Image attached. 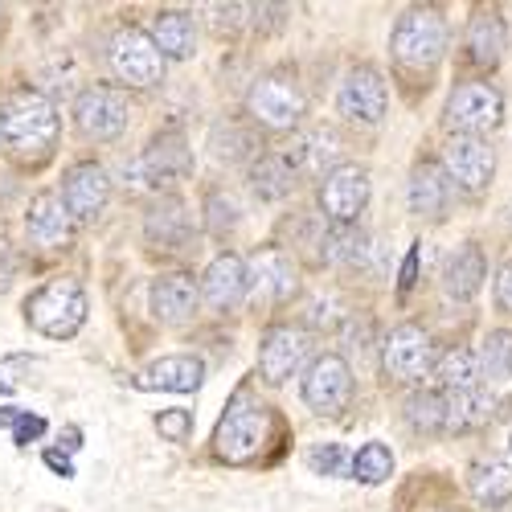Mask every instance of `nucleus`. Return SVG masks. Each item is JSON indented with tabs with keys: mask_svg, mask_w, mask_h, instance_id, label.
<instances>
[{
	"mask_svg": "<svg viewBox=\"0 0 512 512\" xmlns=\"http://www.w3.org/2000/svg\"><path fill=\"white\" fill-rule=\"evenodd\" d=\"M336 107H340V115H349L357 123H377L386 115V82H381L377 70L357 66L345 74V82H340Z\"/></svg>",
	"mask_w": 512,
	"mask_h": 512,
	"instance_id": "2eb2a0df",
	"label": "nucleus"
},
{
	"mask_svg": "<svg viewBox=\"0 0 512 512\" xmlns=\"http://www.w3.org/2000/svg\"><path fill=\"white\" fill-rule=\"evenodd\" d=\"M107 197H111L107 168L95 164V160L74 164L66 173V181H62V201H66L74 222H95L103 213V205H107Z\"/></svg>",
	"mask_w": 512,
	"mask_h": 512,
	"instance_id": "4468645a",
	"label": "nucleus"
},
{
	"mask_svg": "<svg viewBox=\"0 0 512 512\" xmlns=\"http://www.w3.org/2000/svg\"><path fill=\"white\" fill-rule=\"evenodd\" d=\"M304 402L316 410V414H340L353 398V369L340 361L336 353H324L308 365L304 373Z\"/></svg>",
	"mask_w": 512,
	"mask_h": 512,
	"instance_id": "9d476101",
	"label": "nucleus"
},
{
	"mask_svg": "<svg viewBox=\"0 0 512 512\" xmlns=\"http://www.w3.org/2000/svg\"><path fill=\"white\" fill-rule=\"evenodd\" d=\"M164 54L144 29H119L111 37V70L127 87H156L164 78Z\"/></svg>",
	"mask_w": 512,
	"mask_h": 512,
	"instance_id": "423d86ee",
	"label": "nucleus"
},
{
	"mask_svg": "<svg viewBox=\"0 0 512 512\" xmlns=\"http://www.w3.org/2000/svg\"><path fill=\"white\" fill-rule=\"evenodd\" d=\"M472 492L480 504L488 508H500L508 496H512V472L504 463L488 459V463H476V472H472Z\"/></svg>",
	"mask_w": 512,
	"mask_h": 512,
	"instance_id": "c756f323",
	"label": "nucleus"
},
{
	"mask_svg": "<svg viewBox=\"0 0 512 512\" xmlns=\"http://www.w3.org/2000/svg\"><path fill=\"white\" fill-rule=\"evenodd\" d=\"M406 422L426 435L447 431V394H414L406 402Z\"/></svg>",
	"mask_w": 512,
	"mask_h": 512,
	"instance_id": "7c9ffc66",
	"label": "nucleus"
},
{
	"mask_svg": "<svg viewBox=\"0 0 512 512\" xmlns=\"http://www.w3.org/2000/svg\"><path fill=\"white\" fill-rule=\"evenodd\" d=\"M193 168V152H189V144H185V136L181 132H164V136H156L148 148H144V156L132 164V177H136V185H173V181H181L185 173Z\"/></svg>",
	"mask_w": 512,
	"mask_h": 512,
	"instance_id": "f8f14e48",
	"label": "nucleus"
},
{
	"mask_svg": "<svg viewBox=\"0 0 512 512\" xmlns=\"http://www.w3.org/2000/svg\"><path fill=\"white\" fill-rule=\"evenodd\" d=\"M46 463L54 467V472H62V476H74V463H70L62 451H46Z\"/></svg>",
	"mask_w": 512,
	"mask_h": 512,
	"instance_id": "58836bf2",
	"label": "nucleus"
},
{
	"mask_svg": "<svg viewBox=\"0 0 512 512\" xmlns=\"http://www.w3.org/2000/svg\"><path fill=\"white\" fill-rule=\"evenodd\" d=\"M246 275H250L254 300H287L295 291V271L287 263V254H279V250H259L246 263Z\"/></svg>",
	"mask_w": 512,
	"mask_h": 512,
	"instance_id": "4be33fe9",
	"label": "nucleus"
},
{
	"mask_svg": "<svg viewBox=\"0 0 512 512\" xmlns=\"http://www.w3.org/2000/svg\"><path fill=\"white\" fill-rule=\"evenodd\" d=\"M353 476L361 484H381L394 476V455L386 443H365L357 455H353Z\"/></svg>",
	"mask_w": 512,
	"mask_h": 512,
	"instance_id": "2f4dec72",
	"label": "nucleus"
},
{
	"mask_svg": "<svg viewBox=\"0 0 512 512\" xmlns=\"http://www.w3.org/2000/svg\"><path fill=\"white\" fill-rule=\"evenodd\" d=\"M447 197H451V181L439 164H418L414 177H410V209L418 218H443L447 209Z\"/></svg>",
	"mask_w": 512,
	"mask_h": 512,
	"instance_id": "b1692460",
	"label": "nucleus"
},
{
	"mask_svg": "<svg viewBox=\"0 0 512 512\" xmlns=\"http://www.w3.org/2000/svg\"><path fill=\"white\" fill-rule=\"evenodd\" d=\"M189 234H193V218H189L185 201L164 197V201H156V205L148 209L144 238H148L152 246H160V250H185Z\"/></svg>",
	"mask_w": 512,
	"mask_h": 512,
	"instance_id": "412c9836",
	"label": "nucleus"
},
{
	"mask_svg": "<svg viewBox=\"0 0 512 512\" xmlns=\"http://www.w3.org/2000/svg\"><path fill=\"white\" fill-rule=\"evenodd\" d=\"M480 365L488 381H508L512 377V332H488L484 349H480Z\"/></svg>",
	"mask_w": 512,
	"mask_h": 512,
	"instance_id": "473e14b6",
	"label": "nucleus"
},
{
	"mask_svg": "<svg viewBox=\"0 0 512 512\" xmlns=\"http://www.w3.org/2000/svg\"><path fill=\"white\" fill-rule=\"evenodd\" d=\"M496 300H500V308L504 312H512V263L500 271V279H496Z\"/></svg>",
	"mask_w": 512,
	"mask_h": 512,
	"instance_id": "4c0bfd02",
	"label": "nucleus"
},
{
	"mask_svg": "<svg viewBox=\"0 0 512 512\" xmlns=\"http://www.w3.org/2000/svg\"><path fill=\"white\" fill-rule=\"evenodd\" d=\"M205 226H209V234H218V238H226L234 226H238V205H234V197H226V193H209L205 197Z\"/></svg>",
	"mask_w": 512,
	"mask_h": 512,
	"instance_id": "f704fd0d",
	"label": "nucleus"
},
{
	"mask_svg": "<svg viewBox=\"0 0 512 512\" xmlns=\"http://www.w3.org/2000/svg\"><path fill=\"white\" fill-rule=\"evenodd\" d=\"M267 431H271V414L263 402H254L246 390H238L218 422V431H213V451L218 459L242 467V463H254L267 443Z\"/></svg>",
	"mask_w": 512,
	"mask_h": 512,
	"instance_id": "f257e3e1",
	"label": "nucleus"
},
{
	"mask_svg": "<svg viewBox=\"0 0 512 512\" xmlns=\"http://www.w3.org/2000/svg\"><path fill=\"white\" fill-rule=\"evenodd\" d=\"M87 291L78 279H50L41 291L25 300V320L33 332L50 340H70L82 324H87Z\"/></svg>",
	"mask_w": 512,
	"mask_h": 512,
	"instance_id": "f03ea898",
	"label": "nucleus"
},
{
	"mask_svg": "<svg viewBox=\"0 0 512 512\" xmlns=\"http://www.w3.org/2000/svg\"><path fill=\"white\" fill-rule=\"evenodd\" d=\"M0 140H5V107H0Z\"/></svg>",
	"mask_w": 512,
	"mask_h": 512,
	"instance_id": "79ce46f5",
	"label": "nucleus"
},
{
	"mask_svg": "<svg viewBox=\"0 0 512 512\" xmlns=\"http://www.w3.org/2000/svg\"><path fill=\"white\" fill-rule=\"evenodd\" d=\"M308 463H312V472H324V476H345V472H353L349 451L336 447V443L312 447V451H308Z\"/></svg>",
	"mask_w": 512,
	"mask_h": 512,
	"instance_id": "c9c22d12",
	"label": "nucleus"
},
{
	"mask_svg": "<svg viewBox=\"0 0 512 512\" xmlns=\"http://www.w3.org/2000/svg\"><path fill=\"white\" fill-rule=\"evenodd\" d=\"M246 111L267 132H291L304 119V91L291 74H263L246 95Z\"/></svg>",
	"mask_w": 512,
	"mask_h": 512,
	"instance_id": "39448f33",
	"label": "nucleus"
},
{
	"mask_svg": "<svg viewBox=\"0 0 512 512\" xmlns=\"http://www.w3.org/2000/svg\"><path fill=\"white\" fill-rule=\"evenodd\" d=\"M250 291V275H246V263L238 254H218L205 275H201V300L213 308V312H230L246 300Z\"/></svg>",
	"mask_w": 512,
	"mask_h": 512,
	"instance_id": "dca6fc26",
	"label": "nucleus"
},
{
	"mask_svg": "<svg viewBox=\"0 0 512 512\" xmlns=\"http://www.w3.org/2000/svg\"><path fill=\"white\" fill-rule=\"evenodd\" d=\"M156 431H160L168 443H185V439L193 435V414L181 410V406L160 410V414H156Z\"/></svg>",
	"mask_w": 512,
	"mask_h": 512,
	"instance_id": "e433bc0d",
	"label": "nucleus"
},
{
	"mask_svg": "<svg viewBox=\"0 0 512 512\" xmlns=\"http://www.w3.org/2000/svg\"><path fill=\"white\" fill-rule=\"evenodd\" d=\"M250 185L263 201H279L295 185V164L287 156H279V152H263L259 160L250 164Z\"/></svg>",
	"mask_w": 512,
	"mask_h": 512,
	"instance_id": "cd10ccee",
	"label": "nucleus"
},
{
	"mask_svg": "<svg viewBox=\"0 0 512 512\" xmlns=\"http://www.w3.org/2000/svg\"><path fill=\"white\" fill-rule=\"evenodd\" d=\"M390 50L398 58V66L406 70H431L439 66L443 50H447V21L439 9H410L398 29H394V41Z\"/></svg>",
	"mask_w": 512,
	"mask_h": 512,
	"instance_id": "20e7f679",
	"label": "nucleus"
},
{
	"mask_svg": "<svg viewBox=\"0 0 512 512\" xmlns=\"http://www.w3.org/2000/svg\"><path fill=\"white\" fill-rule=\"evenodd\" d=\"M504 46H508V33H504L500 13H476L472 25H467V50H472V62L476 66H496L504 58Z\"/></svg>",
	"mask_w": 512,
	"mask_h": 512,
	"instance_id": "a878e982",
	"label": "nucleus"
},
{
	"mask_svg": "<svg viewBox=\"0 0 512 512\" xmlns=\"http://www.w3.org/2000/svg\"><path fill=\"white\" fill-rule=\"evenodd\" d=\"M443 164H447V177L467 193L488 189V181L496 173V156H492L488 140H480V136H451L443 148Z\"/></svg>",
	"mask_w": 512,
	"mask_h": 512,
	"instance_id": "ddd939ff",
	"label": "nucleus"
},
{
	"mask_svg": "<svg viewBox=\"0 0 512 512\" xmlns=\"http://www.w3.org/2000/svg\"><path fill=\"white\" fill-rule=\"evenodd\" d=\"M435 377H439L443 394H472V390H480L484 365H480V357L472 349H451L447 357H439Z\"/></svg>",
	"mask_w": 512,
	"mask_h": 512,
	"instance_id": "bb28decb",
	"label": "nucleus"
},
{
	"mask_svg": "<svg viewBox=\"0 0 512 512\" xmlns=\"http://www.w3.org/2000/svg\"><path fill=\"white\" fill-rule=\"evenodd\" d=\"M369 201V173L361 164H340L320 185V209L328 213L332 226H353L357 213Z\"/></svg>",
	"mask_w": 512,
	"mask_h": 512,
	"instance_id": "9b49d317",
	"label": "nucleus"
},
{
	"mask_svg": "<svg viewBox=\"0 0 512 512\" xmlns=\"http://www.w3.org/2000/svg\"><path fill=\"white\" fill-rule=\"evenodd\" d=\"M504 119V99L492 82H463L447 99V127L455 136H480Z\"/></svg>",
	"mask_w": 512,
	"mask_h": 512,
	"instance_id": "0eeeda50",
	"label": "nucleus"
},
{
	"mask_svg": "<svg viewBox=\"0 0 512 512\" xmlns=\"http://www.w3.org/2000/svg\"><path fill=\"white\" fill-rule=\"evenodd\" d=\"M127 99L111 87H87L74 99V123L87 140H119L127 132Z\"/></svg>",
	"mask_w": 512,
	"mask_h": 512,
	"instance_id": "1a4fd4ad",
	"label": "nucleus"
},
{
	"mask_svg": "<svg viewBox=\"0 0 512 512\" xmlns=\"http://www.w3.org/2000/svg\"><path fill=\"white\" fill-rule=\"evenodd\" d=\"M70 230H74V218H70L62 193H41V197H33V205H29V213H25V234H29L33 246L58 250V246L70 242Z\"/></svg>",
	"mask_w": 512,
	"mask_h": 512,
	"instance_id": "a211bd4d",
	"label": "nucleus"
},
{
	"mask_svg": "<svg viewBox=\"0 0 512 512\" xmlns=\"http://www.w3.org/2000/svg\"><path fill=\"white\" fill-rule=\"evenodd\" d=\"M381 361H386V373L394 381H406V386H418L422 377L435 373V345L431 336L414 324H402L386 336V345H381Z\"/></svg>",
	"mask_w": 512,
	"mask_h": 512,
	"instance_id": "6e6552de",
	"label": "nucleus"
},
{
	"mask_svg": "<svg viewBox=\"0 0 512 512\" xmlns=\"http://www.w3.org/2000/svg\"><path fill=\"white\" fill-rule=\"evenodd\" d=\"M492 418V398L480 390L472 394H447V431H476Z\"/></svg>",
	"mask_w": 512,
	"mask_h": 512,
	"instance_id": "c85d7f7f",
	"label": "nucleus"
},
{
	"mask_svg": "<svg viewBox=\"0 0 512 512\" xmlns=\"http://www.w3.org/2000/svg\"><path fill=\"white\" fill-rule=\"evenodd\" d=\"M414 275H418V250L406 254V267H402V287H414Z\"/></svg>",
	"mask_w": 512,
	"mask_h": 512,
	"instance_id": "ea45409f",
	"label": "nucleus"
},
{
	"mask_svg": "<svg viewBox=\"0 0 512 512\" xmlns=\"http://www.w3.org/2000/svg\"><path fill=\"white\" fill-rule=\"evenodd\" d=\"M0 275H9V242H0Z\"/></svg>",
	"mask_w": 512,
	"mask_h": 512,
	"instance_id": "a19ab883",
	"label": "nucleus"
},
{
	"mask_svg": "<svg viewBox=\"0 0 512 512\" xmlns=\"http://www.w3.org/2000/svg\"><path fill=\"white\" fill-rule=\"evenodd\" d=\"M205 377V365L201 357H189V353H177V357H160L152 361L140 377L136 386L140 390H168V394H193Z\"/></svg>",
	"mask_w": 512,
	"mask_h": 512,
	"instance_id": "aec40b11",
	"label": "nucleus"
},
{
	"mask_svg": "<svg viewBox=\"0 0 512 512\" xmlns=\"http://www.w3.org/2000/svg\"><path fill=\"white\" fill-rule=\"evenodd\" d=\"M488 279V263H484V250L480 246H459L447 267H443V291L451 295V300H472V295L484 287Z\"/></svg>",
	"mask_w": 512,
	"mask_h": 512,
	"instance_id": "5701e85b",
	"label": "nucleus"
},
{
	"mask_svg": "<svg viewBox=\"0 0 512 512\" xmlns=\"http://www.w3.org/2000/svg\"><path fill=\"white\" fill-rule=\"evenodd\" d=\"M201 304V283H193V275H160L148 291V308L160 324H185Z\"/></svg>",
	"mask_w": 512,
	"mask_h": 512,
	"instance_id": "6ab92c4d",
	"label": "nucleus"
},
{
	"mask_svg": "<svg viewBox=\"0 0 512 512\" xmlns=\"http://www.w3.org/2000/svg\"><path fill=\"white\" fill-rule=\"evenodd\" d=\"M58 136V111L41 91H17L5 103V144L21 156H41Z\"/></svg>",
	"mask_w": 512,
	"mask_h": 512,
	"instance_id": "7ed1b4c3",
	"label": "nucleus"
},
{
	"mask_svg": "<svg viewBox=\"0 0 512 512\" xmlns=\"http://www.w3.org/2000/svg\"><path fill=\"white\" fill-rule=\"evenodd\" d=\"M304 357H308V336L300 328H271L259 345V373L271 386H283L287 377L300 373Z\"/></svg>",
	"mask_w": 512,
	"mask_h": 512,
	"instance_id": "f3484780",
	"label": "nucleus"
},
{
	"mask_svg": "<svg viewBox=\"0 0 512 512\" xmlns=\"http://www.w3.org/2000/svg\"><path fill=\"white\" fill-rule=\"evenodd\" d=\"M0 431H13V443H33L46 435V418H37L29 410H17V406H5L0 410Z\"/></svg>",
	"mask_w": 512,
	"mask_h": 512,
	"instance_id": "72a5a7b5",
	"label": "nucleus"
},
{
	"mask_svg": "<svg viewBox=\"0 0 512 512\" xmlns=\"http://www.w3.org/2000/svg\"><path fill=\"white\" fill-rule=\"evenodd\" d=\"M152 41L160 46L164 58H177V62L181 58H193V50H197V25H193L189 13L168 9V13H160L152 21Z\"/></svg>",
	"mask_w": 512,
	"mask_h": 512,
	"instance_id": "393cba45",
	"label": "nucleus"
}]
</instances>
